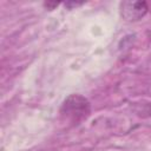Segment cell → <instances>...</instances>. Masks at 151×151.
I'll use <instances>...</instances> for the list:
<instances>
[{"mask_svg": "<svg viewBox=\"0 0 151 151\" xmlns=\"http://www.w3.org/2000/svg\"><path fill=\"white\" fill-rule=\"evenodd\" d=\"M60 118L64 122L77 125L91 113V104L81 94H70L60 107Z\"/></svg>", "mask_w": 151, "mask_h": 151, "instance_id": "obj_1", "label": "cell"}, {"mask_svg": "<svg viewBox=\"0 0 151 151\" xmlns=\"http://www.w3.org/2000/svg\"><path fill=\"white\" fill-rule=\"evenodd\" d=\"M147 4L145 1H123L120 4V14L126 21H138L147 13Z\"/></svg>", "mask_w": 151, "mask_h": 151, "instance_id": "obj_2", "label": "cell"}, {"mask_svg": "<svg viewBox=\"0 0 151 151\" xmlns=\"http://www.w3.org/2000/svg\"><path fill=\"white\" fill-rule=\"evenodd\" d=\"M59 4L60 2H57V1H46V2H44V7L46 8V9H48V11H52V9H54V8H57L58 6H59Z\"/></svg>", "mask_w": 151, "mask_h": 151, "instance_id": "obj_3", "label": "cell"}, {"mask_svg": "<svg viewBox=\"0 0 151 151\" xmlns=\"http://www.w3.org/2000/svg\"><path fill=\"white\" fill-rule=\"evenodd\" d=\"M84 4L85 2H74V1H66V2H64L65 7L68 8V9H73L74 7H79V6L84 5Z\"/></svg>", "mask_w": 151, "mask_h": 151, "instance_id": "obj_4", "label": "cell"}, {"mask_svg": "<svg viewBox=\"0 0 151 151\" xmlns=\"http://www.w3.org/2000/svg\"><path fill=\"white\" fill-rule=\"evenodd\" d=\"M147 112H149V114H150V116H151V107H150V109H149V111H147Z\"/></svg>", "mask_w": 151, "mask_h": 151, "instance_id": "obj_5", "label": "cell"}]
</instances>
